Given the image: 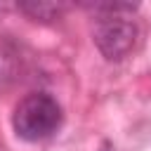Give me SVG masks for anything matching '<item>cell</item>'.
<instances>
[{
  "mask_svg": "<svg viewBox=\"0 0 151 151\" xmlns=\"http://www.w3.org/2000/svg\"><path fill=\"white\" fill-rule=\"evenodd\" d=\"M85 9L94 12L92 40L106 61H123L139 45V24L132 19L137 5L130 2H87Z\"/></svg>",
  "mask_w": 151,
  "mask_h": 151,
  "instance_id": "obj_1",
  "label": "cell"
},
{
  "mask_svg": "<svg viewBox=\"0 0 151 151\" xmlns=\"http://www.w3.org/2000/svg\"><path fill=\"white\" fill-rule=\"evenodd\" d=\"M61 125V106L47 92L26 94L12 113V127L24 142H40L52 137Z\"/></svg>",
  "mask_w": 151,
  "mask_h": 151,
  "instance_id": "obj_2",
  "label": "cell"
},
{
  "mask_svg": "<svg viewBox=\"0 0 151 151\" xmlns=\"http://www.w3.org/2000/svg\"><path fill=\"white\" fill-rule=\"evenodd\" d=\"M17 9L21 14H26L28 19L33 21H42V24H50L54 19H61L64 12L68 9V5L64 2H45V0H31V2H19Z\"/></svg>",
  "mask_w": 151,
  "mask_h": 151,
  "instance_id": "obj_3",
  "label": "cell"
}]
</instances>
